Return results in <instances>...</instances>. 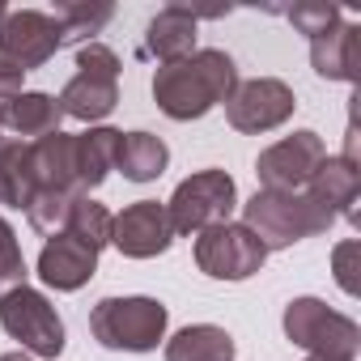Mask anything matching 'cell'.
Instances as JSON below:
<instances>
[{
	"label": "cell",
	"mask_w": 361,
	"mask_h": 361,
	"mask_svg": "<svg viewBox=\"0 0 361 361\" xmlns=\"http://www.w3.org/2000/svg\"><path fill=\"white\" fill-rule=\"evenodd\" d=\"M306 361H327V357H306Z\"/></svg>",
	"instance_id": "1f68e13d"
},
{
	"label": "cell",
	"mask_w": 361,
	"mask_h": 361,
	"mask_svg": "<svg viewBox=\"0 0 361 361\" xmlns=\"http://www.w3.org/2000/svg\"><path fill=\"white\" fill-rule=\"evenodd\" d=\"M238 90V68L226 51L217 47H204V51H192L188 60H174V64H161L153 73V102L161 115L188 123V119H200L209 115L213 106H221L230 94Z\"/></svg>",
	"instance_id": "6da1fadb"
},
{
	"label": "cell",
	"mask_w": 361,
	"mask_h": 361,
	"mask_svg": "<svg viewBox=\"0 0 361 361\" xmlns=\"http://www.w3.org/2000/svg\"><path fill=\"white\" fill-rule=\"evenodd\" d=\"M119 136L123 132H115V128H90V132L77 136V188H81V196H90L115 170Z\"/></svg>",
	"instance_id": "d6986e66"
},
{
	"label": "cell",
	"mask_w": 361,
	"mask_h": 361,
	"mask_svg": "<svg viewBox=\"0 0 361 361\" xmlns=\"http://www.w3.org/2000/svg\"><path fill=\"white\" fill-rule=\"evenodd\" d=\"M310 64L323 81H361V26L340 22L336 30L310 39Z\"/></svg>",
	"instance_id": "2e32d148"
},
{
	"label": "cell",
	"mask_w": 361,
	"mask_h": 361,
	"mask_svg": "<svg viewBox=\"0 0 361 361\" xmlns=\"http://www.w3.org/2000/svg\"><path fill=\"white\" fill-rule=\"evenodd\" d=\"M166 361H234V336L217 323L183 327L174 340H166Z\"/></svg>",
	"instance_id": "44dd1931"
},
{
	"label": "cell",
	"mask_w": 361,
	"mask_h": 361,
	"mask_svg": "<svg viewBox=\"0 0 361 361\" xmlns=\"http://www.w3.org/2000/svg\"><path fill=\"white\" fill-rule=\"evenodd\" d=\"M5 13H9V9H5V5H0V22H5Z\"/></svg>",
	"instance_id": "4dcf8cb0"
},
{
	"label": "cell",
	"mask_w": 361,
	"mask_h": 361,
	"mask_svg": "<svg viewBox=\"0 0 361 361\" xmlns=\"http://www.w3.org/2000/svg\"><path fill=\"white\" fill-rule=\"evenodd\" d=\"M22 81H26V73H18L13 64H5V60H0V102L18 98V94H22Z\"/></svg>",
	"instance_id": "f1b7e54d"
},
{
	"label": "cell",
	"mask_w": 361,
	"mask_h": 361,
	"mask_svg": "<svg viewBox=\"0 0 361 361\" xmlns=\"http://www.w3.org/2000/svg\"><path fill=\"white\" fill-rule=\"evenodd\" d=\"M293 106H298V98H293V90L285 81L255 77V81H238V90L226 98V119H230L234 132L259 136V132L281 128L293 115Z\"/></svg>",
	"instance_id": "8fae6325"
},
{
	"label": "cell",
	"mask_w": 361,
	"mask_h": 361,
	"mask_svg": "<svg viewBox=\"0 0 361 361\" xmlns=\"http://www.w3.org/2000/svg\"><path fill=\"white\" fill-rule=\"evenodd\" d=\"M26 255H22V243H18V234H13V226L0 217V298L5 293H13V289H22L26 285Z\"/></svg>",
	"instance_id": "484cf974"
},
{
	"label": "cell",
	"mask_w": 361,
	"mask_h": 361,
	"mask_svg": "<svg viewBox=\"0 0 361 361\" xmlns=\"http://www.w3.org/2000/svg\"><path fill=\"white\" fill-rule=\"evenodd\" d=\"M0 327L22 344V353L47 357V361H56L64 353V319L56 314L47 293H39L30 285L0 298Z\"/></svg>",
	"instance_id": "52a82bcc"
},
{
	"label": "cell",
	"mask_w": 361,
	"mask_h": 361,
	"mask_svg": "<svg viewBox=\"0 0 361 361\" xmlns=\"http://www.w3.org/2000/svg\"><path fill=\"white\" fill-rule=\"evenodd\" d=\"M285 336L310 357L327 361H353L361 348V327L319 298H293L285 306Z\"/></svg>",
	"instance_id": "5b68a950"
},
{
	"label": "cell",
	"mask_w": 361,
	"mask_h": 361,
	"mask_svg": "<svg viewBox=\"0 0 361 361\" xmlns=\"http://www.w3.org/2000/svg\"><path fill=\"white\" fill-rule=\"evenodd\" d=\"M111 213H106V204H98V200H90V196H77L73 200V213H68V234H77L81 243H90L94 251H102L106 243H111Z\"/></svg>",
	"instance_id": "cb8c5ba5"
},
{
	"label": "cell",
	"mask_w": 361,
	"mask_h": 361,
	"mask_svg": "<svg viewBox=\"0 0 361 361\" xmlns=\"http://www.w3.org/2000/svg\"><path fill=\"white\" fill-rule=\"evenodd\" d=\"M170 243H174V230H170L166 204L157 200H136L111 221V247L128 259H153L170 251Z\"/></svg>",
	"instance_id": "7c38bea8"
},
{
	"label": "cell",
	"mask_w": 361,
	"mask_h": 361,
	"mask_svg": "<svg viewBox=\"0 0 361 361\" xmlns=\"http://www.w3.org/2000/svg\"><path fill=\"white\" fill-rule=\"evenodd\" d=\"M111 13H115V5H106V0H98V5H90V0H60L51 18L60 26V43L85 47V43H94L90 35H98L111 22Z\"/></svg>",
	"instance_id": "603a6c76"
},
{
	"label": "cell",
	"mask_w": 361,
	"mask_h": 361,
	"mask_svg": "<svg viewBox=\"0 0 361 361\" xmlns=\"http://www.w3.org/2000/svg\"><path fill=\"white\" fill-rule=\"evenodd\" d=\"M73 200L77 196H68V192H35L30 196V204H26V217H30V226L39 230V234H60L64 226H68V213H73Z\"/></svg>",
	"instance_id": "d4e9b609"
},
{
	"label": "cell",
	"mask_w": 361,
	"mask_h": 361,
	"mask_svg": "<svg viewBox=\"0 0 361 361\" xmlns=\"http://www.w3.org/2000/svg\"><path fill=\"white\" fill-rule=\"evenodd\" d=\"M0 361H30V357H26V353H5Z\"/></svg>",
	"instance_id": "f546056e"
},
{
	"label": "cell",
	"mask_w": 361,
	"mask_h": 361,
	"mask_svg": "<svg viewBox=\"0 0 361 361\" xmlns=\"http://www.w3.org/2000/svg\"><path fill=\"white\" fill-rule=\"evenodd\" d=\"M60 119H64L60 102H56L51 94H43V90H22L18 98L0 102V123L13 128L18 140H22V136H35V140H39V136L60 132Z\"/></svg>",
	"instance_id": "ac0fdd59"
},
{
	"label": "cell",
	"mask_w": 361,
	"mask_h": 361,
	"mask_svg": "<svg viewBox=\"0 0 361 361\" xmlns=\"http://www.w3.org/2000/svg\"><path fill=\"white\" fill-rule=\"evenodd\" d=\"M331 213L310 200L306 192H255L247 204H243V226L268 247V251H281V247H293L302 238H314V234H327L331 230Z\"/></svg>",
	"instance_id": "7a4b0ae2"
},
{
	"label": "cell",
	"mask_w": 361,
	"mask_h": 361,
	"mask_svg": "<svg viewBox=\"0 0 361 361\" xmlns=\"http://www.w3.org/2000/svg\"><path fill=\"white\" fill-rule=\"evenodd\" d=\"M119 56L102 43H85L77 47V77L60 90V111L68 119H81V123H94V119H106L119 102Z\"/></svg>",
	"instance_id": "277c9868"
},
{
	"label": "cell",
	"mask_w": 361,
	"mask_h": 361,
	"mask_svg": "<svg viewBox=\"0 0 361 361\" xmlns=\"http://www.w3.org/2000/svg\"><path fill=\"white\" fill-rule=\"evenodd\" d=\"M238 204V188L226 170H200L192 178L174 188L170 204H166V217H170V230L174 234H200L209 226H221L230 221Z\"/></svg>",
	"instance_id": "8992f818"
},
{
	"label": "cell",
	"mask_w": 361,
	"mask_h": 361,
	"mask_svg": "<svg viewBox=\"0 0 361 361\" xmlns=\"http://www.w3.org/2000/svg\"><path fill=\"white\" fill-rule=\"evenodd\" d=\"M353 255H357V243H340L336 247V281H340V289L344 293H357V276H353Z\"/></svg>",
	"instance_id": "83f0119b"
},
{
	"label": "cell",
	"mask_w": 361,
	"mask_h": 361,
	"mask_svg": "<svg viewBox=\"0 0 361 361\" xmlns=\"http://www.w3.org/2000/svg\"><path fill=\"white\" fill-rule=\"evenodd\" d=\"M166 161H170V149L161 136H153V132H123L119 136L115 170H123V178H132V183H153L166 170Z\"/></svg>",
	"instance_id": "ffe728a7"
},
{
	"label": "cell",
	"mask_w": 361,
	"mask_h": 361,
	"mask_svg": "<svg viewBox=\"0 0 361 361\" xmlns=\"http://www.w3.org/2000/svg\"><path fill=\"white\" fill-rule=\"evenodd\" d=\"M0 132H5V123H0ZM0 140H5V136H0Z\"/></svg>",
	"instance_id": "d6a6232c"
},
{
	"label": "cell",
	"mask_w": 361,
	"mask_h": 361,
	"mask_svg": "<svg viewBox=\"0 0 361 361\" xmlns=\"http://www.w3.org/2000/svg\"><path fill=\"white\" fill-rule=\"evenodd\" d=\"M196 26H200V13H196V9L166 5V9L149 22V35H145V56H149V60H157V64L188 60V56L196 51Z\"/></svg>",
	"instance_id": "e0dca14e"
},
{
	"label": "cell",
	"mask_w": 361,
	"mask_h": 361,
	"mask_svg": "<svg viewBox=\"0 0 361 361\" xmlns=\"http://www.w3.org/2000/svg\"><path fill=\"white\" fill-rule=\"evenodd\" d=\"M60 26L51 13L39 9H9L0 22V60L13 64L18 73L43 68L56 51H60Z\"/></svg>",
	"instance_id": "30bf717a"
},
{
	"label": "cell",
	"mask_w": 361,
	"mask_h": 361,
	"mask_svg": "<svg viewBox=\"0 0 361 361\" xmlns=\"http://www.w3.org/2000/svg\"><path fill=\"white\" fill-rule=\"evenodd\" d=\"M35 170H30V140H0V204L26 209L35 196Z\"/></svg>",
	"instance_id": "7402d4cb"
},
{
	"label": "cell",
	"mask_w": 361,
	"mask_h": 361,
	"mask_svg": "<svg viewBox=\"0 0 361 361\" xmlns=\"http://www.w3.org/2000/svg\"><path fill=\"white\" fill-rule=\"evenodd\" d=\"M170 310L157 298H102L90 310V331L115 353H153L166 340Z\"/></svg>",
	"instance_id": "3957f363"
},
{
	"label": "cell",
	"mask_w": 361,
	"mask_h": 361,
	"mask_svg": "<svg viewBox=\"0 0 361 361\" xmlns=\"http://www.w3.org/2000/svg\"><path fill=\"white\" fill-rule=\"evenodd\" d=\"M289 22H293L298 35L319 39V35L336 30V26L344 22V13H340L336 5H323V0H306V5H293V9H289Z\"/></svg>",
	"instance_id": "4316f807"
},
{
	"label": "cell",
	"mask_w": 361,
	"mask_h": 361,
	"mask_svg": "<svg viewBox=\"0 0 361 361\" xmlns=\"http://www.w3.org/2000/svg\"><path fill=\"white\" fill-rule=\"evenodd\" d=\"M327 157V145L319 132L302 128L285 140H276L272 149L259 153L255 174H259V192H302L310 183V174L319 170V161Z\"/></svg>",
	"instance_id": "9c48e42d"
},
{
	"label": "cell",
	"mask_w": 361,
	"mask_h": 361,
	"mask_svg": "<svg viewBox=\"0 0 361 361\" xmlns=\"http://www.w3.org/2000/svg\"><path fill=\"white\" fill-rule=\"evenodd\" d=\"M94 272H98V251L90 243H81L77 234H68V230L51 234L39 251V276L60 293H73V289L90 285Z\"/></svg>",
	"instance_id": "4fadbf2b"
},
{
	"label": "cell",
	"mask_w": 361,
	"mask_h": 361,
	"mask_svg": "<svg viewBox=\"0 0 361 361\" xmlns=\"http://www.w3.org/2000/svg\"><path fill=\"white\" fill-rule=\"evenodd\" d=\"M30 170H35V188L81 196V188H77V136L51 132V136L30 140Z\"/></svg>",
	"instance_id": "9a60e30c"
},
{
	"label": "cell",
	"mask_w": 361,
	"mask_h": 361,
	"mask_svg": "<svg viewBox=\"0 0 361 361\" xmlns=\"http://www.w3.org/2000/svg\"><path fill=\"white\" fill-rule=\"evenodd\" d=\"M268 247L243 226V221H221L196 234V268L213 281H247L264 268Z\"/></svg>",
	"instance_id": "ba28073f"
},
{
	"label": "cell",
	"mask_w": 361,
	"mask_h": 361,
	"mask_svg": "<svg viewBox=\"0 0 361 361\" xmlns=\"http://www.w3.org/2000/svg\"><path fill=\"white\" fill-rule=\"evenodd\" d=\"M310 200H319L331 217L357 221V200H361V170L353 157H323L319 170L310 174V183L302 188Z\"/></svg>",
	"instance_id": "5bb4252c"
}]
</instances>
